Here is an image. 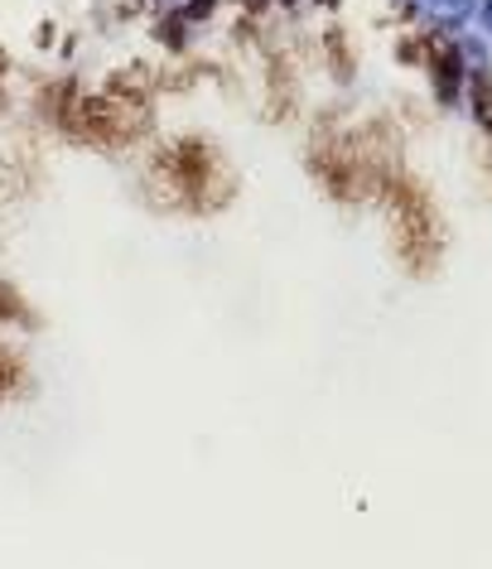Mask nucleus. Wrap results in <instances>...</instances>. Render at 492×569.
<instances>
[{
	"instance_id": "2",
	"label": "nucleus",
	"mask_w": 492,
	"mask_h": 569,
	"mask_svg": "<svg viewBox=\"0 0 492 569\" xmlns=\"http://www.w3.org/2000/svg\"><path fill=\"white\" fill-rule=\"evenodd\" d=\"M478 20H483V34L492 39V0H483V6H478Z\"/></svg>"
},
{
	"instance_id": "1",
	"label": "nucleus",
	"mask_w": 492,
	"mask_h": 569,
	"mask_svg": "<svg viewBox=\"0 0 492 569\" xmlns=\"http://www.w3.org/2000/svg\"><path fill=\"white\" fill-rule=\"evenodd\" d=\"M415 6L425 10L430 24H440V30H459V24L478 10V0H415Z\"/></svg>"
}]
</instances>
